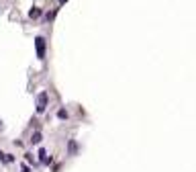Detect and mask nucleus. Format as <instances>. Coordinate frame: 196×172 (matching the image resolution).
<instances>
[{"instance_id":"obj_1","label":"nucleus","mask_w":196,"mask_h":172,"mask_svg":"<svg viewBox=\"0 0 196 172\" xmlns=\"http://www.w3.org/2000/svg\"><path fill=\"white\" fill-rule=\"evenodd\" d=\"M35 49H37V58L43 59L45 58V37H37L35 39Z\"/></svg>"},{"instance_id":"obj_2","label":"nucleus","mask_w":196,"mask_h":172,"mask_svg":"<svg viewBox=\"0 0 196 172\" xmlns=\"http://www.w3.org/2000/svg\"><path fill=\"white\" fill-rule=\"evenodd\" d=\"M45 107H47V92H41L37 98V113H43Z\"/></svg>"},{"instance_id":"obj_3","label":"nucleus","mask_w":196,"mask_h":172,"mask_svg":"<svg viewBox=\"0 0 196 172\" xmlns=\"http://www.w3.org/2000/svg\"><path fill=\"white\" fill-rule=\"evenodd\" d=\"M29 16H31V19H39V16H41V10H39V8H33V10L29 12Z\"/></svg>"},{"instance_id":"obj_4","label":"nucleus","mask_w":196,"mask_h":172,"mask_svg":"<svg viewBox=\"0 0 196 172\" xmlns=\"http://www.w3.org/2000/svg\"><path fill=\"white\" fill-rule=\"evenodd\" d=\"M41 139H43V137H41V133L37 131V133H33V137H31V143H39Z\"/></svg>"},{"instance_id":"obj_5","label":"nucleus","mask_w":196,"mask_h":172,"mask_svg":"<svg viewBox=\"0 0 196 172\" xmlns=\"http://www.w3.org/2000/svg\"><path fill=\"white\" fill-rule=\"evenodd\" d=\"M20 172H31V168H29V166H24V164H23V166H20Z\"/></svg>"},{"instance_id":"obj_6","label":"nucleus","mask_w":196,"mask_h":172,"mask_svg":"<svg viewBox=\"0 0 196 172\" xmlns=\"http://www.w3.org/2000/svg\"><path fill=\"white\" fill-rule=\"evenodd\" d=\"M64 2H65V0H61V4H64Z\"/></svg>"}]
</instances>
